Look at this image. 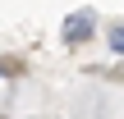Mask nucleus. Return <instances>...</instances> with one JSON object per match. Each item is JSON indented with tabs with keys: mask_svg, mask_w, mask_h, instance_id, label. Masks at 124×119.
Listing matches in <instances>:
<instances>
[{
	"mask_svg": "<svg viewBox=\"0 0 124 119\" xmlns=\"http://www.w3.org/2000/svg\"><path fill=\"white\" fill-rule=\"evenodd\" d=\"M87 37H92V14H87V9H83V14H69V18H64V41L78 46V41H87Z\"/></svg>",
	"mask_w": 124,
	"mask_h": 119,
	"instance_id": "1",
	"label": "nucleus"
},
{
	"mask_svg": "<svg viewBox=\"0 0 124 119\" xmlns=\"http://www.w3.org/2000/svg\"><path fill=\"white\" fill-rule=\"evenodd\" d=\"M110 50H120V55H124V23L110 28Z\"/></svg>",
	"mask_w": 124,
	"mask_h": 119,
	"instance_id": "2",
	"label": "nucleus"
}]
</instances>
